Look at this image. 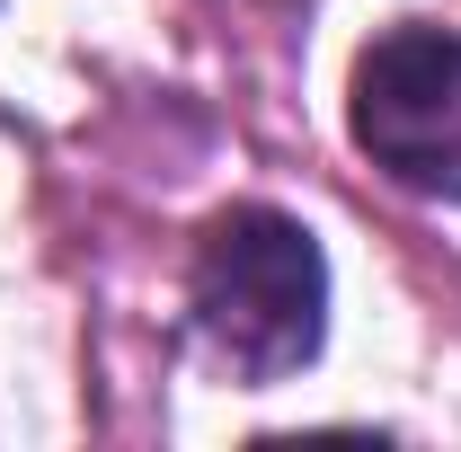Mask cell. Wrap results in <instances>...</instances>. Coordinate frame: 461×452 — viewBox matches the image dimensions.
<instances>
[{
  "label": "cell",
  "instance_id": "6da1fadb",
  "mask_svg": "<svg viewBox=\"0 0 461 452\" xmlns=\"http://www.w3.org/2000/svg\"><path fill=\"white\" fill-rule=\"evenodd\" d=\"M195 338L230 382L267 391L320 355L329 329V267L320 240L276 204H230L195 249Z\"/></svg>",
  "mask_w": 461,
  "mask_h": 452
},
{
  "label": "cell",
  "instance_id": "7a4b0ae2",
  "mask_svg": "<svg viewBox=\"0 0 461 452\" xmlns=\"http://www.w3.org/2000/svg\"><path fill=\"white\" fill-rule=\"evenodd\" d=\"M355 142L373 169L461 204V27H391L355 62Z\"/></svg>",
  "mask_w": 461,
  "mask_h": 452
}]
</instances>
